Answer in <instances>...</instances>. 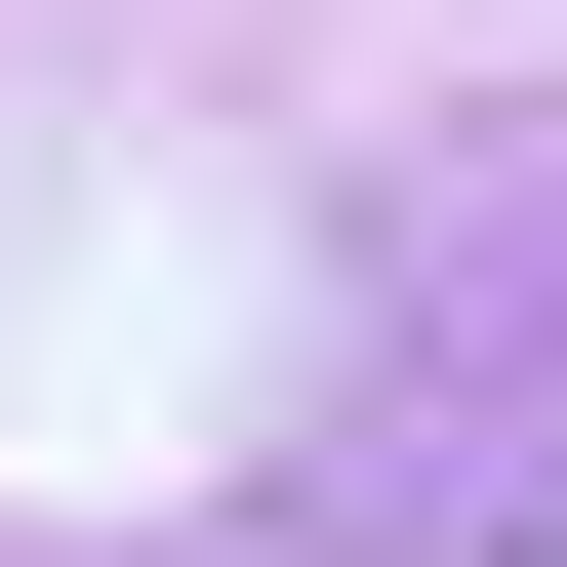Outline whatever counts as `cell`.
I'll list each match as a JSON object with an SVG mask.
<instances>
[{
  "label": "cell",
  "mask_w": 567,
  "mask_h": 567,
  "mask_svg": "<svg viewBox=\"0 0 567 567\" xmlns=\"http://www.w3.org/2000/svg\"><path fill=\"white\" fill-rule=\"evenodd\" d=\"M324 527H567V122H486V163H405L365 405H324Z\"/></svg>",
  "instance_id": "1"
}]
</instances>
